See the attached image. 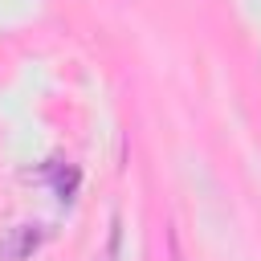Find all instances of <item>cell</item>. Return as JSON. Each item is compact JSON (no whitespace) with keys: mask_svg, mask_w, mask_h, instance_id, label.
Returning a JSON list of instances; mask_svg holds the SVG:
<instances>
[{"mask_svg":"<svg viewBox=\"0 0 261 261\" xmlns=\"http://www.w3.org/2000/svg\"><path fill=\"white\" fill-rule=\"evenodd\" d=\"M41 241H45L41 224H12L0 232V261H29L41 249Z\"/></svg>","mask_w":261,"mask_h":261,"instance_id":"obj_1","label":"cell"}]
</instances>
